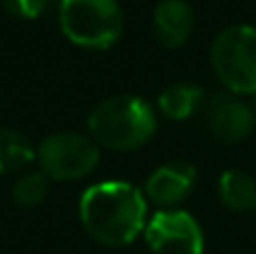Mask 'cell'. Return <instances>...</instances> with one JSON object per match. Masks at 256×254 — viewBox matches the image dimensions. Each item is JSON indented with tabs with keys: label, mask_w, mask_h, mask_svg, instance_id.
I'll return each instance as SVG.
<instances>
[{
	"label": "cell",
	"mask_w": 256,
	"mask_h": 254,
	"mask_svg": "<svg viewBox=\"0 0 256 254\" xmlns=\"http://www.w3.org/2000/svg\"><path fill=\"white\" fill-rule=\"evenodd\" d=\"M79 218L97 243L124 248L146 228V196L124 180L94 182L79 198Z\"/></svg>",
	"instance_id": "1"
},
{
	"label": "cell",
	"mask_w": 256,
	"mask_h": 254,
	"mask_svg": "<svg viewBox=\"0 0 256 254\" xmlns=\"http://www.w3.org/2000/svg\"><path fill=\"white\" fill-rule=\"evenodd\" d=\"M158 128L150 104L135 94H115L99 102L88 115V135L110 151H137Z\"/></svg>",
	"instance_id": "2"
},
{
	"label": "cell",
	"mask_w": 256,
	"mask_h": 254,
	"mask_svg": "<svg viewBox=\"0 0 256 254\" xmlns=\"http://www.w3.org/2000/svg\"><path fill=\"white\" fill-rule=\"evenodd\" d=\"M58 25L79 48L108 50L124 32V14L117 0H61Z\"/></svg>",
	"instance_id": "3"
},
{
	"label": "cell",
	"mask_w": 256,
	"mask_h": 254,
	"mask_svg": "<svg viewBox=\"0 0 256 254\" xmlns=\"http://www.w3.org/2000/svg\"><path fill=\"white\" fill-rule=\"evenodd\" d=\"M212 68L234 94L256 92V27H225L212 43Z\"/></svg>",
	"instance_id": "4"
},
{
	"label": "cell",
	"mask_w": 256,
	"mask_h": 254,
	"mask_svg": "<svg viewBox=\"0 0 256 254\" xmlns=\"http://www.w3.org/2000/svg\"><path fill=\"white\" fill-rule=\"evenodd\" d=\"M38 169L56 182L90 176L102 160V146L90 135L61 130L52 133L36 148Z\"/></svg>",
	"instance_id": "5"
},
{
	"label": "cell",
	"mask_w": 256,
	"mask_h": 254,
	"mask_svg": "<svg viewBox=\"0 0 256 254\" xmlns=\"http://www.w3.org/2000/svg\"><path fill=\"white\" fill-rule=\"evenodd\" d=\"M144 241L153 254H202L204 250L202 228L182 210H162L150 216Z\"/></svg>",
	"instance_id": "6"
},
{
	"label": "cell",
	"mask_w": 256,
	"mask_h": 254,
	"mask_svg": "<svg viewBox=\"0 0 256 254\" xmlns=\"http://www.w3.org/2000/svg\"><path fill=\"white\" fill-rule=\"evenodd\" d=\"M196 176H198L196 166L189 162H166L148 176L144 184V196L155 205L164 207V210H173L178 202H182L191 194L196 184Z\"/></svg>",
	"instance_id": "7"
},
{
	"label": "cell",
	"mask_w": 256,
	"mask_h": 254,
	"mask_svg": "<svg viewBox=\"0 0 256 254\" xmlns=\"http://www.w3.org/2000/svg\"><path fill=\"white\" fill-rule=\"evenodd\" d=\"M207 124L209 130L216 140L227 144H234L245 140L256 126V112L248 104L236 102L232 97H218L212 99L207 110Z\"/></svg>",
	"instance_id": "8"
},
{
	"label": "cell",
	"mask_w": 256,
	"mask_h": 254,
	"mask_svg": "<svg viewBox=\"0 0 256 254\" xmlns=\"http://www.w3.org/2000/svg\"><path fill=\"white\" fill-rule=\"evenodd\" d=\"M194 32V9L186 0H160L153 12V34L168 50L182 48Z\"/></svg>",
	"instance_id": "9"
},
{
	"label": "cell",
	"mask_w": 256,
	"mask_h": 254,
	"mask_svg": "<svg viewBox=\"0 0 256 254\" xmlns=\"http://www.w3.org/2000/svg\"><path fill=\"white\" fill-rule=\"evenodd\" d=\"M202 99L204 92L200 86L180 81V84H171L168 88L162 90V94L158 97V108L168 120L182 122L202 106Z\"/></svg>",
	"instance_id": "10"
},
{
	"label": "cell",
	"mask_w": 256,
	"mask_h": 254,
	"mask_svg": "<svg viewBox=\"0 0 256 254\" xmlns=\"http://www.w3.org/2000/svg\"><path fill=\"white\" fill-rule=\"evenodd\" d=\"M220 202L232 212H252L256 210V182L250 174L240 169L225 171L218 180Z\"/></svg>",
	"instance_id": "11"
},
{
	"label": "cell",
	"mask_w": 256,
	"mask_h": 254,
	"mask_svg": "<svg viewBox=\"0 0 256 254\" xmlns=\"http://www.w3.org/2000/svg\"><path fill=\"white\" fill-rule=\"evenodd\" d=\"M36 160V148L22 133L0 126V176L22 171Z\"/></svg>",
	"instance_id": "12"
},
{
	"label": "cell",
	"mask_w": 256,
	"mask_h": 254,
	"mask_svg": "<svg viewBox=\"0 0 256 254\" xmlns=\"http://www.w3.org/2000/svg\"><path fill=\"white\" fill-rule=\"evenodd\" d=\"M50 194V178L43 171H25L16 178L12 187L14 202L20 207H38Z\"/></svg>",
	"instance_id": "13"
},
{
	"label": "cell",
	"mask_w": 256,
	"mask_h": 254,
	"mask_svg": "<svg viewBox=\"0 0 256 254\" xmlns=\"http://www.w3.org/2000/svg\"><path fill=\"white\" fill-rule=\"evenodd\" d=\"M50 0H2V7L9 16L20 20H36L45 14Z\"/></svg>",
	"instance_id": "14"
},
{
	"label": "cell",
	"mask_w": 256,
	"mask_h": 254,
	"mask_svg": "<svg viewBox=\"0 0 256 254\" xmlns=\"http://www.w3.org/2000/svg\"><path fill=\"white\" fill-rule=\"evenodd\" d=\"M254 112H256V104H254Z\"/></svg>",
	"instance_id": "15"
}]
</instances>
